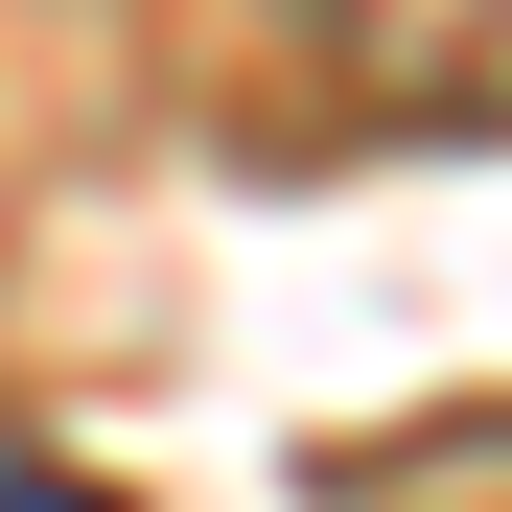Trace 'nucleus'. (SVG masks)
<instances>
[{
  "label": "nucleus",
  "mask_w": 512,
  "mask_h": 512,
  "mask_svg": "<svg viewBox=\"0 0 512 512\" xmlns=\"http://www.w3.org/2000/svg\"><path fill=\"white\" fill-rule=\"evenodd\" d=\"M0 512H117V489L94 466H0Z\"/></svg>",
  "instance_id": "1"
}]
</instances>
